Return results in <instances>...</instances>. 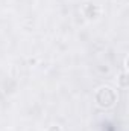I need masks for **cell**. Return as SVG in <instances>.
Returning a JSON list of instances; mask_svg holds the SVG:
<instances>
[{"label":"cell","instance_id":"obj_2","mask_svg":"<svg viewBox=\"0 0 129 131\" xmlns=\"http://www.w3.org/2000/svg\"><path fill=\"white\" fill-rule=\"evenodd\" d=\"M119 82H120V87L126 89V87H128V75H126V73H122V76H120Z\"/></svg>","mask_w":129,"mask_h":131},{"label":"cell","instance_id":"obj_1","mask_svg":"<svg viewBox=\"0 0 129 131\" xmlns=\"http://www.w3.org/2000/svg\"><path fill=\"white\" fill-rule=\"evenodd\" d=\"M96 104L100 107V108H111L115 101H117V96H115V92L109 87H100L96 92Z\"/></svg>","mask_w":129,"mask_h":131},{"label":"cell","instance_id":"obj_3","mask_svg":"<svg viewBox=\"0 0 129 131\" xmlns=\"http://www.w3.org/2000/svg\"><path fill=\"white\" fill-rule=\"evenodd\" d=\"M49 131H61V130H59V127L53 125V127H50V128H49Z\"/></svg>","mask_w":129,"mask_h":131}]
</instances>
